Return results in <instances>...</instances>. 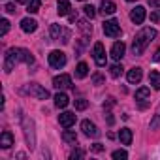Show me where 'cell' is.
<instances>
[{
	"mask_svg": "<svg viewBox=\"0 0 160 160\" xmlns=\"http://www.w3.org/2000/svg\"><path fill=\"white\" fill-rule=\"evenodd\" d=\"M156 38V30L154 28H143V30H139L138 34H136V38H134V43H132V53L136 55V57H139V55H143L145 53V49H147V45L152 42Z\"/></svg>",
	"mask_w": 160,
	"mask_h": 160,
	"instance_id": "obj_1",
	"label": "cell"
},
{
	"mask_svg": "<svg viewBox=\"0 0 160 160\" xmlns=\"http://www.w3.org/2000/svg\"><path fill=\"white\" fill-rule=\"evenodd\" d=\"M19 60H23V58H21V49H19V47H12V49H8L6 58H4V70L10 73V72L15 68V64H17Z\"/></svg>",
	"mask_w": 160,
	"mask_h": 160,
	"instance_id": "obj_2",
	"label": "cell"
},
{
	"mask_svg": "<svg viewBox=\"0 0 160 160\" xmlns=\"http://www.w3.org/2000/svg\"><path fill=\"white\" fill-rule=\"evenodd\" d=\"M49 34H51V40L53 42H62V43H68L70 42V30L64 28V27H60V25H51Z\"/></svg>",
	"mask_w": 160,
	"mask_h": 160,
	"instance_id": "obj_3",
	"label": "cell"
},
{
	"mask_svg": "<svg viewBox=\"0 0 160 160\" xmlns=\"http://www.w3.org/2000/svg\"><path fill=\"white\" fill-rule=\"evenodd\" d=\"M23 91H25L27 94H30V96L38 98V100H47V98H49V92H47L42 85H38V83H28Z\"/></svg>",
	"mask_w": 160,
	"mask_h": 160,
	"instance_id": "obj_4",
	"label": "cell"
},
{
	"mask_svg": "<svg viewBox=\"0 0 160 160\" xmlns=\"http://www.w3.org/2000/svg\"><path fill=\"white\" fill-rule=\"evenodd\" d=\"M47 58H49V66H51V68L60 70V68L66 66V55H64L62 51H58V49H57V51H51Z\"/></svg>",
	"mask_w": 160,
	"mask_h": 160,
	"instance_id": "obj_5",
	"label": "cell"
},
{
	"mask_svg": "<svg viewBox=\"0 0 160 160\" xmlns=\"http://www.w3.org/2000/svg\"><path fill=\"white\" fill-rule=\"evenodd\" d=\"M104 34L109 36V38H117V36H121V25H119V21H117V19H109V21H106V23H104Z\"/></svg>",
	"mask_w": 160,
	"mask_h": 160,
	"instance_id": "obj_6",
	"label": "cell"
},
{
	"mask_svg": "<svg viewBox=\"0 0 160 160\" xmlns=\"http://www.w3.org/2000/svg\"><path fill=\"white\" fill-rule=\"evenodd\" d=\"M53 87L58 89V91H62V89H70V87H72V77H70L68 73H60V75H57V77L53 79Z\"/></svg>",
	"mask_w": 160,
	"mask_h": 160,
	"instance_id": "obj_7",
	"label": "cell"
},
{
	"mask_svg": "<svg viewBox=\"0 0 160 160\" xmlns=\"http://www.w3.org/2000/svg\"><path fill=\"white\" fill-rule=\"evenodd\" d=\"M25 136H27V143L30 149H34L36 145V138H34V122L30 119H25Z\"/></svg>",
	"mask_w": 160,
	"mask_h": 160,
	"instance_id": "obj_8",
	"label": "cell"
},
{
	"mask_svg": "<svg viewBox=\"0 0 160 160\" xmlns=\"http://www.w3.org/2000/svg\"><path fill=\"white\" fill-rule=\"evenodd\" d=\"M58 122H60L62 128H72V126L75 124V113H72V111L60 113V115H58Z\"/></svg>",
	"mask_w": 160,
	"mask_h": 160,
	"instance_id": "obj_9",
	"label": "cell"
},
{
	"mask_svg": "<svg viewBox=\"0 0 160 160\" xmlns=\"http://www.w3.org/2000/svg\"><path fill=\"white\" fill-rule=\"evenodd\" d=\"M94 60H96V64L98 66H106V49H104V45L100 43V42H96L94 43Z\"/></svg>",
	"mask_w": 160,
	"mask_h": 160,
	"instance_id": "obj_10",
	"label": "cell"
},
{
	"mask_svg": "<svg viewBox=\"0 0 160 160\" xmlns=\"http://www.w3.org/2000/svg\"><path fill=\"white\" fill-rule=\"evenodd\" d=\"M81 130H83V134L87 136V138H98V128H96V124L94 122H91V121H83L81 122Z\"/></svg>",
	"mask_w": 160,
	"mask_h": 160,
	"instance_id": "obj_11",
	"label": "cell"
},
{
	"mask_svg": "<svg viewBox=\"0 0 160 160\" xmlns=\"http://www.w3.org/2000/svg\"><path fill=\"white\" fill-rule=\"evenodd\" d=\"M130 19H132V23L141 25V23L145 21V8H143V6H136V8L130 12Z\"/></svg>",
	"mask_w": 160,
	"mask_h": 160,
	"instance_id": "obj_12",
	"label": "cell"
},
{
	"mask_svg": "<svg viewBox=\"0 0 160 160\" xmlns=\"http://www.w3.org/2000/svg\"><path fill=\"white\" fill-rule=\"evenodd\" d=\"M141 77H143V72H141V68H132V70H128V75H126V79H128V83H132V85H136V83H139L141 81Z\"/></svg>",
	"mask_w": 160,
	"mask_h": 160,
	"instance_id": "obj_13",
	"label": "cell"
},
{
	"mask_svg": "<svg viewBox=\"0 0 160 160\" xmlns=\"http://www.w3.org/2000/svg\"><path fill=\"white\" fill-rule=\"evenodd\" d=\"M124 51H126V45H124L122 42H115L113 47H111V57H113L115 60H121V58L124 57Z\"/></svg>",
	"mask_w": 160,
	"mask_h": 160,
	"instance_id": "obj_14",
	"label": "cell"
},
{
	"mask_svg": "<svg viewBox=\"0 0 160 160\" xmlns=\"http://www.w3.org/2000/svg\"><path fill=\"white\" fill-rule=\"evenodd\" d=\"M21 28H23V32H27V34H30V32H34V30L38 28V23H36L34 19H30V17H27V19H23V21H21Z\"/></svg>",
	"mask_w": 160,
	"mask_h": 160,
	"instance_id": "obj_15",
	"label": "cell"
},
{
	"mask_svg": "<svg viewBox=\"0 0 160 160\" xmlns=\"http://www.w3.org/2000/svg\"><path fill=\"white\" fill-rule=\"evenodd\" d=\"M132 130L130 128H121V132H119V139H121V143L122 145H130L132 143Z\"/></svg>",
	"mask_w": 160,
	"mask_h": 160,
	"instance_id": "obj_16",
	"label": "cell"
},
{
	"mask_svg": "<svg viewBox=\"0 0 160 160\" xmlns=\"http://www.w3.org/2000/svg\"><path fill=\"white\" fill-rule=\"evenodd\" d=\"M0 145H2V149H10L13 145V136L12 132H2V136H0Z\"/></svg>",
	"mask_w": 160,
	"mask_h": 160,
	"instance_id": "obj_17",
	"label": "cell"
},
{
	"mask_svg": "<svg viewBox=\"0 0 160 160\" xmlns=\"http://www.w3.org/2000/svg\"><path fill=\"white\" fill-rule=\"evenodd\" d=\"M57 8H58V10H57L58 15H62V17L68 15L70 10H72V8H70V0H57Z\"/></svg>",
	"mask_w": 160,
	"mask_h": 160,
	"instance_id": "obj_18",
	"label": "cell"
},
{
	"mask_svg": "<svg viewBox=\"0 0 160 160\" xmlns=\"http://www.w3.org/2000/svg\"><path fill=\"white\" fill-rule=\"evenodd\" d=\"M115 10H117V6L113 2H109V0H104L100 6V13H104V15H111V13H115Z\"/></svg>",
	"mask_w": 160,
	"mask_h": 160,
	"instance_id": "obj_19",
	"label": "cell"
},
{
	"mask_svg": "<svg viewBox=\"0 0 160 160\" xmlns=\"http://www.w3.org/2000/svg\"><path fill=\"white\" fill-rule=\"evenodd\" d=\"M68 102H70V98H68L64 92H58V94H55V106H57L58 109H64V108L68 106Z\"/></svg>",
	"mask_w": 160,
	"mask_h": 160,
	"instance_id": "obj_20",
	"label": "cell"
},
{
	"mask_svg": "<svg viewBox=\"0 0 160 160\" xmlns=\"http://www.w3.org/2000/svg\"><path fill=\"white\" fill-rule=\"evenodd\" d=\"M149 83L152 85V89L160 91V73H158L156 70H152V72L149 73Z\"/></svg>",
	"mask_w": 160,
	"mask_h": 160,
	"instance_id": "obj_21",
	"label": "cell"
},
{
	"mask_svg": "<svg viewBox=\"0 0 160 160\" xmlns=\"http://www.w3.org/2000/svg\"><path fill=\"white\" fill-rule=\"evenodd\" d=\"M87 73H89V66H87V62H79L77 68H75V77L83 79V77H87Z\"/></svg>",
	"mask_w": 160,
	"mask_h": 160,
	"instance_id": "obj_22",
	"label": "cell"
},
{
	"mask_svg": "<svg viewBox=\"0 0 160 160\" xmlns=\"http://www.w3.org/2000/svg\"><path fill=\"white\" fill-rule=\"evenodd\" d=\"M62 139H64L66 143H75V141H77V134H75L73 130H68V128H66V130L62 132Z\"/></svg>",
	"mask_w": 160,
	"mask_h": 160,
	"instance_id": "obj_23",
	"label": "cell"
},
{
	"mask_svg": "<svg viewBox=\"0 0 160 160\" xmlns=\"http://www.w3.org/2000/svg\"><path fill=\"white\" fill-rule=\"evenodd\" d=\"M40 6H42V0H28L27 12H28V13H38V12H40Z\"/></svg>",
	"mask_w": 160,
	"mask_h": 160,
	"instance_id": "obj_24",
	"label": "cell"
},
{
	"mask_svg": "<svg viewBox=\"0 0 160 160\" xmlns=\"http://www.w3.org/2000/svg\"><path fill=\"white\" fill-rule=\"evenodd\" d=\"M149 94H151V91H149L147 87H141V89L136 91V100H139V102H141V100H147Z\"/></svg>",
	"mask_w": 160,
	"mask_h": 160,
	"instance_id": "obj_25",
	"label": "cell"
},
{
	"mask_svg": "<svg viewBox=\"0 0 160 160\" xmlns=\"http://www.w3.org/2000/svg\"><path fill=\"white\" fill-rule=\"evenodd\" d=\"M73 106H75L77 111H83V109L89 108V102H87L85 98H77V100H73Z\"/></svg>",
	"mask_w": 160,
	"mask_h": 160,
	"instance_id": "obj_26",
	"label": "cell"
},
{
	"mask_svg": "<svg viewBox=\"0 0 160 160\" xmlns=\"http://www.w3.org/2000/svg\"><path fill=\"white\" fill-rule=\"evenodd\" d=\"M21 58H23V62H27V64H32V62H34L32 53H30V51H27V49H21Z\"/></svg>",
	"mask_w": 160,
	"mask_h": 160,
	"instance_id": "obj_27",
	"label": "cell"
},
{
	"mask_svg": "<svg viewBox=\"0 0 160 160\" xmlns=\"http://www.w3.org/2000/svg\"><path fill=\"white\" fill-rule=\"evenodd\" d=\"M109 73H111V77H119V75L122 73V66H121V64H113V66L109 68Z\"/></svg>",
	"mask_w": 160,
	"mask_h": 160,
	"instance_id": "obj_28",
	"label": "cell"
},
{
	"mask_svg": "<svg viewBox=\"0 0 160 160\" xmlns=\"http://www.w3.org/2000/svg\"><path fill=\"white\" fill-rule=\"evenodd\" d=\"M0 25H2V28H0V36H6L8 30H10V21L8 19H2V21H0Z\"/></svg>",
	"mask_w": 160,
	"mask_h": 160,
	"instance_id": "obj_29",
	"label": "cell"
},
{
	"mask_svg": "<svg viewBox=\"0 0 160 160\" xmlns=\"http://www.w3.org/2000/svg\"><path fill=\"white\" fill-rule=\"evenodd\" d=\"M111 156H113L115 160H126V158H128V152H126V151H115Z\"/></svg>",
	"mask_w": 160,
	"mask_h": 160,
	"instance_id": "obj_30",
	"label": "cell"
},
{
	"mask_svg": "<svg viewBox=\"0 0 160 160\" xmlns=\"http://www.w3.org/2000/svg\"><path fill=\"white\" fill-rule=\"evenodd\" d=\"M158 126H160V111H158V113L152 117V121H151V128H152V130H156Z\"/></svg>",
	"mask_w": 160,
	"mask_h": 160,
	"instance_id": "obj_31",
	"label": "cell"
},
{
	"mask_svg": "<svg viewBox=\"0 0 160 160\" xmlns=\"http://www.w3.org/2000/svg\"><path fill=\"white\" fill-rule=\"evenodd\" d=\"M83 156H85V151H81V149H75V151H72V154H70L72 160H75V158H83Z\"/></svg>",
	"mask_w": 160,
	"mask_h": 160,
	"instance_id": "obj_32",
	"label": "cell"
},
{
	"mask_svg": "<svg viewBox=\"0 0 160 160\" xmlns=\"http://www.w3.org/2000/svg\"><path fill=\"white\" fill-rule=\"evenodd\" d=\"M83 12H85V15H87L89 19H92V17L96 15V12H94V8H92V6H85V8H83Z\"/></svg>",
	"mask_w": 160,
	"mask_h": 160,
	"instance_id": "obj_33",
	"label": "cell"
},
{
	"mask_svg": "<svg viewBox=\"0 0 160 160\" xmlns=\"http://www.w3.org/2000/svg\"><path fill=\"white\" fill-rule=\"evenodd\" d=\"M92 81H94V85H102L104 83V77L100 73H96V75H92Z\"/></svg>",
	"mask_w": 160,
	"mask_h": 160,
	"instance_id": "obj_34",
	"label": "cell"
},
{
	"mask_svg": "<svg viewBox=\"0 0 160 160\" xmlns=\"http://www.w3.org/2000/svg\"><path fill=\"white\" fill-rule=\"evenodd\" d=\"M151 21H152V23H158V21H160V10L151 13Z\"/></svg>",
	"mask_w": 160,
	"mask_h": 160,
	"instance_id": "obj_35",
	"label": "cell"
},
{
	"mask_svg": "<svg viewBox=\"0 0 160 160\" xmlns=\"http://www.w3.org/2000/svg\"><path fill=\"white\" fill-rule=\"evenodd\" d=\"M113 104H115V98H108V100L104 102V109H109Z\"/></svg>",
	"mask_w": 160,
	"mask_h": 160,
	"instance_id": "obj_36",
	"label": "cell"
},
{
	"mask_svg": "<svg viewBox=\"0 0 160 160\" xmlns=\"http://www.w3.org/2000/svg\"><path fill=\"white\" fill-rule=\"evenodd\" d=\"M104 151V145L102 143H94L92 145V152H102Z\"/></svg>",
	"mask_w": 160,
	"mask_h": 160,
	"instance_id": "obj_37",
	"label": "cell"
},
{
	"mask_svg": "<svg viewBox=\"0 0 160 160\" xmlns=\"http://www.w3.org/2000/svg\"><path fill=\"white\" fill-rule=\"evenodd\" d=\"M8 13H15V4H6V8H4Z\"/></svg>",
	"mask_w": 160,
	"mask_h": 160,
	"instance_id": "obj_38",
	"label": "cell"
},
{
	"mask_svg": "<svg viewBox=\"0 0 160 160\" xmlns=\"http://www.w3.org/2000/svg\"><path fill=\"white\" fill-rule=\"evenodd\" d=\"M149 6L151 8H160V0H149Z\"/></svg>",
	"mask_w": 160,
	"mask_h": 160,
	"instance_id": "obj_39",
	"label": "cell"
},
{
	"mask_svg": "<svg viewBox=\"0 0 160 160\" xmlns=\"http://www.w3.org/2000/svg\"><path fill=\"white\" fill-rule=\"evenodd\" d=\"M106 119H108V124H109V126L115 122V119H113V115H111V113H106Z\"/></svg>",
	"mask_w": 160,
	"mask_h": 160,
	"instance_id": "obj_40",
	"label": "cell"
},
{
	"mask_svg": "<svg viewBox=\"0 0 160 160\" xmlns=\"http://www.w3.org/2000/svg\"><path fill=\"white\" fill-rule=\"evenodd\" d=\"M152 60H160V49L154 53V57H152Z\"/></svg>",
	"mask_w": 160,
	"mask_h": 160,
	"instance_id": "obj_41",
	"label": "cell"
},
{
	"mask_svg": "<svg viewBox=\"0 0 160 160\" xmlns=\"http://www.w3.org/2000/svg\"><path fill=\"white\" fill-rule=\"evenodd\" d=\"M15 2H19V4H25V2H28V0H15Z\"/></svg>",
	"mask_w": 160,
	"mask_h": 160,
	"instance_id": "obj_42",
	"label": "cell"
},
{
	"mask_svg": "<svg viewBox=\"0 0 160 160\" xmlns=\"http://www.w3.org/2000/svg\"><path fill=\"white\" fill-rule=\"evenodd\" d=\"M128 2H136V0H128Z\"/></svg>",
	"mask_w": 160,
	"mask_h": 160,
	"instance_id": "obj_43",
	"label": "cell"
},
{
	"mask_svg": "<svg viewBox=\"0 0 160 160\" xmlns=\"http://www.w3.org/2000/svg\"><path fill=\"white\" fill-rule=\"evenodd\" d=\"M81 2H85V0H81Z\"/></svg>",
	"mask_w": 160,
	"mask_h": 160,
	"instance_id": "obj_44",
	"label": "cell"
}]
</instances>
